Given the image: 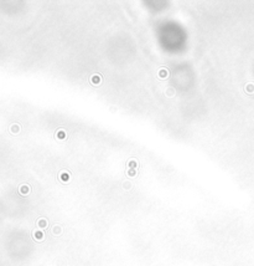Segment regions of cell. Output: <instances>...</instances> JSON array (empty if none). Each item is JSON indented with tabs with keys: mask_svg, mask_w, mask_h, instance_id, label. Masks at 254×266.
Wrapping results in <instances>:
<instances>
[{
	"mask_svg": "<svg viewBox=\"0 0 254 266\" xmlns=\"http://www.w3.org/2000/svg\"><path fill=\"white\" fill-rule=\"evenodd\" d=\"M10 131H11L12 133H17V132L20 131V127H19L17 124H12L11 127H10Z\"/></svg>",
	"mask_w": 254,
	"mask_h": 266,
	"instance_id": "cell-1",
	"label": "cell"
},
{
	"mask_svg": "<svg viewBox=\"0 0 254 266\" xmlns=\"http://www.w3.org/2000/svg\"><path fill=\"white\" fill-rule=\"evenodd\" d=\"M27 192H29V188H27L26 185H21L20 187V193L21 194H26Z\"/></svg>",
	"mask_w": 254,
	"mask_h": 266,
	"instance_id": "cell-2",
	"label": "cell"
}]
</instances>
